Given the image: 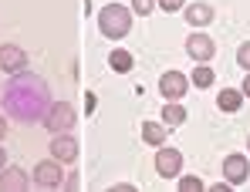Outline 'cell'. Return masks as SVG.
I'll use <instances>...</instances> for the list:
<instances>
[{"instance_id":"cell-3","label":"cell","mask_w":250,"mask_h":192,"mask_svg":"<svg viewBox=\"0 0 250 192\" xmlns=\"http://www.w3.org/2000/svg\"><path fill=\"white\" fill-rule=\"evenodd\" d=\"M41 125H47L51 135L71 132V128H75V108H71L68 101H51V108H47V115H44Z\"/></svg>"},{"instance_id":"cell-10","label":"cell","mask_w":250,"mask_h":192,"mask_svg":"<svg viewBox=\"0 0 250 192\" xmlns=\"http://www.w3.org/2000/svg\"><path fill=\"white\" fill-rule=\"evenodd\" d=\"M51 158H58L61 165L75 162V158H78V142H75V138H71L68 132L54 135V138H51Z\"/></svg>"},{"instance_id":"cell-20","label":"cell","mask_w":250,"mask_h":192,"mask_svg":"<svg viewBox=\"0 0 250 192\" xmlns=\"http://www.w3.org/2000/svg\"><path fill=\"white\" fill-rule=\"evenodd\" d=\"M152 7H156V0H132V14H152Z\"/></svg>"},{"instance_id":"cell-24","label":"cell","mask_w":250,"mask_h":192,"mask_svg":"<svg viewBox=\"0 0 250 192\" xmlns=\"http://www.w3.org/2000/svg\"><path fill=\"white\" fill-rule=\"evenodd\" d=\"M7 165V149H0V169Z\"/></svg>"},{"instance_id":"cell-19","label":"cell","mask_w":250,"mask_h":192,"mask_svg":"<svg viewBox=\"0 0 250 192\" xmlns=\"http://www.w3.org/2000/svg\"><path fill=\"white\" fill-rule=\"evenodd\" d=\"M237 64H240L244 71H250V40H244V44L237 47Z\"/></svg>"},{"instance_id":"cell-14","label":"cell","mask_w":250,"mask_h":192,"mask_svg":"<svg viewBox=\"0 0 250 192\" xmlns=\"http://www.w3.org/2000/svg\"><path fill=\"white\" fill-rule=\"evenodd\" d=\"M142 138L149 142V145H166V125H159V121H142Z\"/></svg>"},{"instance_id":"cell-16","label":"cell","mask_w":250,"mask_h":192,"mask_svg":"<svg viewBox=\"0 0 250 192\" xmlns=\"http://www.w3.org/2000/svg\"><path fill=\"white\" fill-rule=\"evenodd\" d=\"M108 64H112V68H115L119 75H128L135 61H132V54H128V51H122V47H115V51L108 54Z\"/></svg>"},{"instance_id":"cell-7","label":"cell","mask_w":250,"mask_h":192,"mask_svg":"<svg viewBox=\"0 0 250 192\" xmlns=\"http://www.w3.org/2000/svg\"><path fill=\"white\" fill-rule=\"evenodd\" d=\"M156 172H159L163 179H176V175L183 172V152L159 145V152H156Z\"/></svg>"},{"instance_id":"cell-4","label":"cell","mask_w":250,"mask_h":192,"mask_svg":"<svg viewBox=\"0 0 250 192\" xmlns=\"http://www.w3.org/2000/svg\"><path fill=\"white\" fill-rule=\"evenodd\" d=\"M34 182L41 189H61L64 186V172H61V162L58 158H44L34 165Z\"/></svg>"},{"instance_id":"cell-9","label":"cell","mask_w":250,"mask_h":192,"mask_svg":"<svg viewBox=\"0 0 250 192\" xmlns=\"http://www.w3.org/2000/svg\"><path fill=\"white\" fill-rule=\"evenodd\" d=\"M186 54H189L193 61H203V64H207L209 58L216 54V40L209 38V34H189V40H186Z\"/></svg>"},{"instance_id":"cell-15","label":"cell","mask_w":250,"mask_h":192,"mask_svg":"<svg viewBox=\"0 0 250 192\" xmlns=\"http://www.w3.org/2000/svg\"><path fill=\"white\" fill-rule=\"evenodd\" d=\"M163 121H166L169 128L183 125V121H186V108H183L179 101H166V108H163Z\"/></svg>"},{"instance_id":"cell-8","label":"cell","mask_w":250,"mask_h":192,"mask_svg":"<svg viewBox=\"0 0 250 192\" xmlns=\"http://www.w3.org/2000/svg\"><path fill=\"white\" fill-rule=\"evenodd\" d=\"M31 189V175L21 165H3L0 169V192H24Z\"/></svg>"},{"instance_id":"cell-11","label":"cell","mask_w":250,"mask_h":192,"mask_svg":"<svg viewBox=\"0 0 250 192\" xmlns=\"http://www.w3.org/2000/svg\"><path fill=\"white\" fill-rule=\"evenodd\" d=\"M186 77L179 75V71H166V75L159 77V91L166 95V101H179L183 95H186Z\"/></svg>"},{"instance_id":"cell-17","label":"cell","mask_w":250,"mask_h":192,"mask_svg":"<svg viewBox=\"0 0 250 192\" xmlns=\"http://www.w3.org/2000/svg\"><path fill=\"white\" fill-rule=\"evenodd\" d=\"M213 81H216L213 68H207V64L200 61V68H193V84H196V88H209Z\"/></svg>"},{"instance_id":"cell-12","label":"cell","mask_w":250,"mask_h":192,"mask_svg":"<svg viewBox=\"0 0 250 192\" xmlns=\"http://www.w3.org/2000/svg\"><path fill=\"white\" fill-rule=\"evenodd\" d=\"M244 91L240 88H223V95L216 98V105H220V112H240V105H244Z\"/></svg>"},{"instance_id":"cell-18","label":"cell","mask_w":250,"mask_h":192,"mask_svg":"<svg viewBox=\"0 0 250 192\" xmlns=\"http://www.w3.org/2000/svg\"><path fill=\"white\" fill-rule=\"evenodd\" d=\"M200 189H203V179H196V175L179 179V192H200Z\"/></svg>"},{"instance_id":"cell-5","label":"cell","mask_w":250,"mask_h":192,"mask_svg":"<svg viewBox=\"0 0 250 192\" xmlns=\"http://www.w3.org/2000/svg\"><path fill=\"white\" fill-rule=\"evenodd\" d=\"M247 175H250L247 155L233 152V155H227V158H223V179H227L230 186H244V182H247Z\"/></svg>"},{"instance_id":"cell-2","label":"cell","mask_w":250,"mask_h":192,"mask_svg":"<svg viewBox=\"0 0 250 192\" xmlns=\"http://www.w3.org/2000/svg\"><path fill=\"white\" fill-rule=\"evenodd\" d=\"M98 27L108 40H122L132 31V10L122 3H105L102 14H98Z\"/></svg>"},{"instance_id":"cell-6","label":"cell","mask_w":250,"mask_h":192,"mask_svg":"<svg viewBox=\"0 0 250 192\" xmlns=\"http://www.w3.org/2000/svg\"><path fill=\"white\" fill-rule=\"evenodd\" d=\"M0 71H7V75L27 71V54H24V47H17V44H0Z\"/></svg>"},{"instance_id":"cell-25","label":"cell","mask_w":250,"mask_h":192,"mask_svg":"<svg viewBox=\"0 0 250 192\" xmlns=\"http://www.w3.org/2000/svg\"><path fill=\"white\" fill-rule=\"evenodd\" d=\"M247 149H250V142H247Z\"/></svg>"},{"instance_id":"cell-22","label":"cell","mask_w":250,"mask_h":192,"mask_svg":"<svg viewBox=\"0 0 250 192\" xmlns=\"http://www.w3.org/2000/svg\"><path fill=\"white\" fill-rule=\"evenodd\" d=\"M240 91H244V95L250 98V71H247V77H244V84H240Z\"/></svg>"},{"instance_id":"cell-23","label":"cell","mask_w":250,"mask_h":192,"mask_svg":"<svg viewBox=\"0 0 250 192\" xmlns=\"http://www.w3.org/2000/svg\"><path fill=\"white\" fill-rule=\"evenodd\" d=\"M3 135H7V118L0 115V138H3Z\"/></svg>"},{"instance_id":"cell-21","label":"cell","mask_w":250,"mask_h":192,"mask_svg":"<svg viewBox=\"0 0 250 192\" xmlns=\"http://www.w3.org/2000/svg\"><path fill=\"white\" fill-rule=\"evenodd\" d=\"M156 3H159L163 10H169V14H172V10H183V7H186V0H156Z\"/></svg>"},{"instance_id":"cell-13","label":"cell","mask_w":250,"mask_h":192,"mask_svg":"<svg viewBox=\"0 0 250 192\" xmlns=\"http://www.w3.org/2000/svg\"><path fill=\"white\" fill-rule=\"evenodd\" d=\"M186 20H189L193 27H203V24L213 20V7H207V3H189V7H186Z\"/></svg>"},{"instance_id":"cell-1","label":"cell","mask_w":250,"mask_h":192,"mask_svg":"<svg viewBox=\"0 0 250 192\" xmlns=\"http://www.w3.org/2000/svg\"><path fill=\"white\" fill-rule=\"evenodd\" d=\"M0 101H3V115L14 121H44L51 108V88L41 75L21 71L7 81Z\"/></svg>"}]
</instances>
